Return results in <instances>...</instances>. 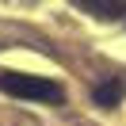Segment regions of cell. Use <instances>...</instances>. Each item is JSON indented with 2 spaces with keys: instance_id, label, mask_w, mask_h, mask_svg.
<instances>
[{
  "instance_id": "3957f363",
  "label": "cell",
  "mask_w": 126,
  "mask_h": 126,
  "mask_svg": "<svg viewBox=\"0 0 126 126\" xmlns=\"http://www.w3.org/2000/svg\"><path fill=\"white\" fill-rule=\"evenodd\" d=\"M73 4H80V8H88L92 16H103V19H115V16L126 12L122 0H73Z\"/></svg>"
},
{
  "instance_id": "7a4b0ae2",
  "label": "cell",
  "mask_w": 126,
  "mask_h": 126,
  "mask_svg": "<svg viewBox=\"0 0 126 126\" xmlns=\"http://www.w3.org/2000/svg\"><path fill=\"white\" fill-rule=\"evenodd\" d=\"M92 99H95V107H118V99H122V84H118L115 77H107L103 84H95Z\"/></svg>"
},
{
  "instance_id": "6da1fadb",
  "label": "cell",
  "mask_w": 126,
  "mask_h": 126,
  "mask_svg": "<svg viewBox=\"0 0 126 126\" xmlns=\"http://www.w3.org/2000/svg\"><path fill=\"white\" fill-rule=\"evenodd\" d=\"M0 92L16 99H34V103H61L65 88L50 77H31V73H0Z\"/></svg>"
}]
</instances>
